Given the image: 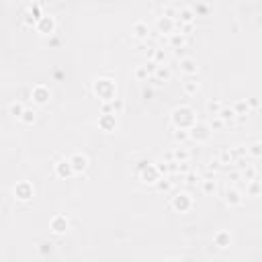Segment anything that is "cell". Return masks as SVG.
<instances>
[{"instance_id":"1","label":"cell","mask_w":262,"mask_h":262,"mask_svg":"<svg viewBox=\"0 0 262 262\" xmlns=\"http://www.w3.org/2000/svg\"><path fill=\"white\" fill-rule=\"evenodd\" d=\"M21 111H23V109H21V104H12V113L16 115V117H19V113H21Z\"/></svg>"}]
</instances>
